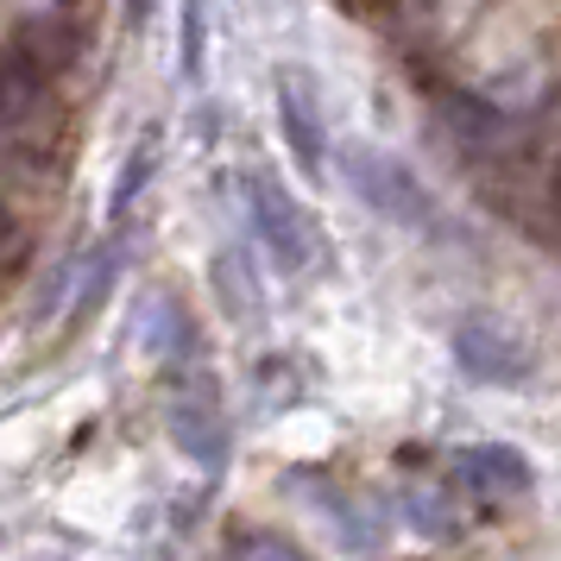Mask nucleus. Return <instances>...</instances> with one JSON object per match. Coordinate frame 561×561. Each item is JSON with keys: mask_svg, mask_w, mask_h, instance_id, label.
Returning <instances> with one entry per match:
<instances>
[{"mask_svg": "<svg viewBox=\"0 0 561 561\" xmlns=\"http://www.w3.org/2000/svg\"><path fill=\"white\" fill-rule=\"evenodd\" d=\"M253 215H259V233H265V247L297 272L304 265V233H297V203L278 190V178H253Z\"/></svg>", "mask_w": 561, "mask_h": 561, "instance_id": "1", "label": "nucleus"}, {"mask_svg": "<svg viewBox=\"0 0 561 561\" xmlns=\"http://www.w3.org/2000/svg\"><path fill=\"white\" fill-rule=\"evenodd\" d=\"M359 183H366V196H373L391 221H404V228H410V215H430V208H423V196L410 190V171H391V164H385V158H373V152L359 158Z\"/></svg>", "mask_w": 561, "mask_h": 561, "instance_id": "2", "label": "nucleus"}, {"mask_svg": "<svg viewBox=\"0 0 561 561\" xmlns=\"http://www.w3.org/2000/svg\"><path fill=\"white\" fill-rule=\"evenodd\" d=\"M278 114H284V133H290V152L316 171V164H322V127H316V114L304 107V95H297V82L290 77L278 82Z\"/></svg>", "mask_w": 561, "mask_h": 561, "instance_id": "3", "label": "nucleus"}]
</instances>
